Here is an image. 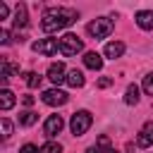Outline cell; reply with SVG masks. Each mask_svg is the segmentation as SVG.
Listing matches in <instances>:
<instances>
[{
  "mask_svg": "<svg viewBox=\"0 0 153 153\" xmlns=\"http://www.w3.org/2000/svg\"><path fill=\"white\" fill-rule=\"evenodd\" d=\"M108 153H120V151H115V148H110V151H108Z\"/></svg>",
  "mask_w": 153,
  "mask_h": 153,
  "instance_id": "83f0119b",
  "label": "cell"
},
{
  "mask_svg": "<svg viewBox=\"0 0 153 153\" xmlns=\"http://www.w3.org/2000/svg\"><path fill=\"white\" fill-rule=\"evenodd\" d=\"M26 24H29V19H26V5L19 2L17 10H14V29H24Z\"/></svg>",
  "mask_w": 153,
  "mask_h": 153,
  "instance_id": "4fadbf2b",
  "label": "cell"
},
{
  "mask_svg": "<svg viewBox=\"0 0 153 153\" xmlns=\"http://www.w3.org/2000/svg\"><path fill=\"white\" fill-rule=\"evenodd\" d=\"M12 105H14V93H12L10 88H2V93H0V110L7 112Z\"/></svg>",
  "mask_w": 153,
  "mask_h": 153,
  "instance_id": "9a60e30c",
  "label": "cell"
},
{
  "mask_svg": "<svg viewBox=\"0 0 153 153\" xmlns=\"http://www.w3.org/2000/svg\"><path fill=\"white\" fill-rule=\"evenodd\" d=\"M136 24L143 29V31H151L153 29V10H141V12H136Z\"/></svg>",
  "mask_w": 153,
  "mask_h": 153,
  "instance_id": "30bf717a",
  "label": "cell"
},
{
  "mask_svg": "<svg viewBox=\"0 0 153 153\" xmlns=\"http://www.w3.org/2000/svg\"><path fill=\"white\" fill-rule=\"evenodd\" d=\"M84 81H86V79H84V72H81V69H69V72H67V84H69L72 88H81Z\"/></svg>",
  "mask_w": 153,
  "mask_h": 153,
  "instance_id": "5bb4252c",
  "label": "cell"
},
{
  "mask_svg": "<svg viewBox=\"0 0 153 153\" xmlns=\"http://www.w3.org/2000/svg\"><path fill=\"white\" fill-rule=\"evenodd\" d=\"M105 57H110V60H115V57H122V53H124V43L122 41H110L108 45H105Z\"/></svg>",
  "mask_w": 153,
  "mask_h": 153,
  "instance_id": "8fae6325",
  "label": "cell"
},
{
  "mask_svg": "<svg viewBox=\"0 0 153 153\" xmlns=\"http://www.w3.org/2000/svg\"><path fill=\"white\" fill-rule=\"evenodd\" d=\"M86 153H103V151H100L98 146H88V148H86Z\"/></svg>",
  "mask_w": 153,
  "mask_h": 153,
  "instance_id": "4316f807",
  "label": "cell"
},
{
  "mask_svg": "<svg viewBox=\"0 0 153 153\" xmlns=\"http://www.w3.org/2000/svg\"><path fill=\"white\" fill-rule=\"evenodd\" d=\"M136 146H139V148L153 146V122H146V124L141 127V131H139V136H136Z\"/></svg>",
  "mask_w": 153,
  "mask_h": 153,
  "instance_id": "52a82bcc",
  "label": "cell"
},
{
  "mask_svg": "<svg viewBox=\"0 0 153 153\" xmlns=\"http://www.w3.org/2000/svg\"><path fill=\"white\" fill-rule=\"evenodd\" d=\"M62 117L60 115H50L48 120H45V124H43V134L45 136H55V134H60L62 131Z\"/></svg>",
  "mask_w": 153,
  "mask_h": 153,
  "instance_id": "ba28073f",
  "label": "cell"
},
{
  "mask_svg": "<svg viewBox=\"0 0 153 153\" xmlns=\"http://www.w3.org/2000/svg\"><path fill=\"white\" fill-rule=\"evenodd\" d=\"M0 124H2V139L7 141V139L12 136V122H10L7 117H2V122H0Z\"/></svg>",
  "mask_w": 153,
  "mask_h": 153,
  "instance_id": "ffe728a7",
  "label": "cell"
},
{
  "mask_svg": "<svg viewBox=\"0 0 153 153\" xmlns=\"http://www.w3.org/2000/svg\"><path fill=\"white\" fill-rule=\"evenodd\" d=\"M112 84H115V79H112V76H100V79L96 81V86H98V88H108V86H112Z\"/></svg>",
  "mask_w": 153,
  "mask_h": 153,
  "instance_id": "7402d4cb",
  "label": "cell"
},
{
  "mask_svg": "<svg viewBox=\"0 0 153 153\" xmlns=\"http://www.w3.org/2000/svg\"><path fill=\"white\" fill-rule=\"evenodd\" d=\"M10 41H12V38H10V31H7V29H0V43L7 45Z\"/></svg>",
  "mask_w": 153,
  "mask_h": 153,
  "instance_id": "cb8c5ba5",
  "label": "cell"
},
{
  "mask_svg": "<svg viewBox=\"0 0 153 153\" xmlns=\"http://www.w3.org/2000/svg\"><path fill=\"white\" fill-rule=\"evenodd\" d=\"M36 120H38V115H36V112H31V110H26V112H22L19 124H22V127H31V124H36Z\"/></svg>",
  "mask_w": 153,
  "mask_h": 153,
  "instance_id": "e0dca14e",
  "label": "cell"
},
{
  "mask_svg": "<svg viewBox=\"0 0 153 153\" xmlns=\"http://www.w3.org/2000/svg\"><path fill=\"white\" fill-rule=\"evenodd\" d=\"M91 122H93L91 112H88V110H79V112L72 115V120H69V129H72L74 136H84V134L88 131Z\"/></svg>",
  "mask_w": 153,
  "mask_h": 153,
  "instance_id": "7a4b0ae2",
  "label": "cell"
},
{
  "mask_svg": "<svg viewBox=\"0 0 153 153\" xmlns=\"http://www.w3.org/2000/svg\"><path fill=\"white\" fill-rule=\"evenodd\" d=\"M22 103H24V105H33V96H24Z\"/></svg>",
  "mask_w": 153,
  "mask_h": 153,
  "instance_id": "484cf974",
  "label": "cell"
},
{
  "mask_svg": "<svg viewBox=\"0 0 153 153\" xmlns=\"http://www.w3.org/2000/svg\"><path fill=\"white\" fill-rule=\"evenodd\" d=\"M81 50H84V41H81L76 33H65V36L60 38V53H62V55L72 57V55H76V53H81Z\"/></svg>",
  "mask_w": 153,
  "mask_h": 153,
  "instance_id": "3957f363",
  "label": "cell"
},
{
  "mask_svg": "<svg viewBox=\"0 0 153 153\" xmlns=\"http://www.w3.org/2000/svg\"><path fill=\"white\" fill-rule=\"evenodd\" d=\"M24 81H26V86H29V88L41 86V76H38L36 72H26V74H24Z\"/></svg>",
  "mask_w": 153,
  "mask_h": 153,
  "instance_id": "ac0fdd59",
  "label": "cell"
},
{
  "mask_svg": "<svg viewBox=\"0 0 153 153\" xmlns=\"http://www.w3.org/2000/svg\"><path fill=\"white\" fill-rule=\"evenodd\" d=\"M41 100H43L45 105H65V103H67V93L60 91V88H48V91H43Z\"/></svg>",
  "mask_w": 153,
  "mask_h": 153,
  "instance_id": "8992f818",
  "label": "cell"
},
{
  "mask_svg": "<svg viewBox=\"0 0 153 153\" xmlns=\"http://www.w3.org/2000/svg\"><path fill=\"white\" fill-rule=\"evenodd\" d=\"M143 91H146V96H153V74L143 76Z\"/></svg>",
  "mask_w": 153,
  "mask_h": 153,
  "instance_id": "44dd1931",
  "label": "cell"
},
{
  "mask_svg": "<svg viewBox=\"0 0 153 153\" xmlns=\"http://www.w3.org/2000/svg\"><path fill=\"white\" fill-rule=\"evenodd\" d=\"M33 50L41 53V55H45V57H50V55H55L60 50V43L55 38H43V41H36L33 43Z\"/></svg>",
  "mask_w": 153,
  "mask_h": 153,
  "instance_id": "5b68a950",
  "label": "cell"
},
{
  "mask_svg": "<svg viewBox=\"0 0 153 153\" xmlns=\"http://www.w3.org/2000/svg\"><path fill=\"white\" fill-rule=\"evenodd\" d=\"M76 22V12L74 10H67V7H50L43 12V19H41V29L45 33H55L69 24Z\"/></svg>",
  "mask_w": 153,
  "mask_h": 153,
  "instance_id": "6da1fadb",
  "label": "cell"
},
{
  "mask_svg": "<svg viewBox=\"0 0 153 153\" xmlns=\"http://www.w3.org/2000/svg\"><path fill=\"white\" fill-rule=\"evenodd\" d=\"M7 12H10V10H7V5H5V2H0V19H7Z\"/></svg>",
  "mask_w": 153,
  "mask_h": 153,
  "instance_id": "d4e9b609",
  "label": "cell"
},
{
  "mask_svg": "<svg viewBox=\"0 0 153 153\" xmlns=\"http://www.w3.org/2000/svg\"><path fill=\"white\" fill-rule=\"evenodd\" d=\"M124 103H127V105H136V103H139V86H136V84L127 86V93H124Z\"/></svg>",
  "mask_w": 153,
  "mask_h": 153,
  "instance_id": "2e32d148",
  "label": "cell"
},
{
  "mask_svg": "<svg viewBox=\"0 0 153 153\" xmlns=\"http://www.w3.org/2000/svg\"><path fill=\"white\" fill-rule=\"evenodd\" d=\"M84 65H86L88 69H96V72H98V69L103 67V57H100L96 50H88V53L84 55Z\"/></svg>",
  "mask_w": 153,
  "mask_h": 153,
  "instance_id": "7c38bea8",
  "label": "cell"
},
{
  "mask_svg": "<svg viewBox=\"0 0 153 153\" xmlns=\"http://www.w3.org/2000/svg\"><path fill=\"white\" fill-rule=\"evenodd\" d=\"M41 153H62V146L55 143V141H48V143L41 146Z\"/></svg>",
  "mask_w": 153,
  "mask_h": 153,
  "instance_id": "d6986e66",
  "label": "cell"
},
{
  "mask_svg": "<svg viewBox=\"0 0 153 153\" xmlns=\"http://www.w3.org/2000/svg\"><path fill=\"white\" fill-rule=\"evenodd\" d=\"M112 22L108 19V17H98V19H93L88 26H86V31L93 36V38H105V36H110L112 33Z\"/></svg>",
  "mask_w": 153,
  "mask_h": 153,
  "instance_id": "277c9868",
  "label": "cell"
},
{
  "mask_svg": "<svg viewBox=\"0 0 153 153\" xmlns=\"http://www.w3.org/2000/svg\"><path fill=\"white\" fill-rule=\"evenodd\" d=\"M19 153H41V148H36L33 143H24V146L19 148Z\"/></svg>",
  "mask_w": 153,
  "mask_h": 153,
  "instance_id": "603a6c76",
  "label": "cell"
},
{
  "mask_svg": "<svg viewBox=\"0 0 153 153\" xmlns=\"http://www.w3.org/2000/svg\"><path fill=\"white\" fill-rule=\"evenodd\" d=\"M48 79L57 86V84H62V81H67V76H65V65L62 62H53L50 67H48Z\"/></svg>",
  "mask_w": 153,
  "mask_h": 153,
  "instance_id": "9c48e42d",
  "label": "cell"
}]
</instances>
